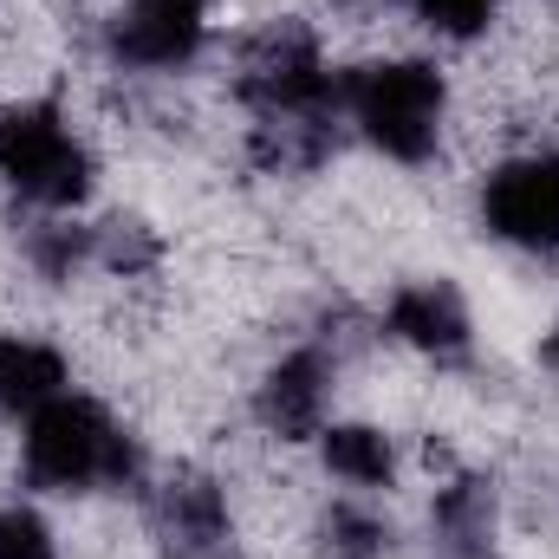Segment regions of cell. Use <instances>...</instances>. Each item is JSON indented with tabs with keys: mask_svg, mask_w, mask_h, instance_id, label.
<instances>
[{
	"mask_svg": "<svg viewBox=\"0 0 559 559\" xmlns=\"http://www.w3.org/2000/svg\"><path fill=\"white\" fill-rule=\"evenodd\" d=\"M26 475L39 488H98L138 475V442L105 417L92 397H52L26 417Z\"/></svg>",
	"mask_w": 559,
	"mask_h": 559,
	"instance_id": "cell-1",
	"label": "cell"
},
{
	"mask_svg": "<svg viewBox=\"0 0 559 559\" xmlns=\"http://www.w3.org/2000/svg\"><path fill=\"white\" fill-rule=\"evenodd\" d=\"M338 105L397 163H423L436 150V131H442V79H436V66H417V59L358 66V72L338 79Z\"/></svg>",
	"mask_w": 559,
	"mask_h": 559,
	"instance_id": "cell-2",
	"label": "cell"
},
{
	"mask_svg": "<svg viewBox=\"0 0 559 559\" xmlns=\"http://www.w3.org/2000/svg\"><path fill=\"white\" fill-rule=\"evenodd\" d=\"M0 176L26 202H46V209H72L92 189V163L52 105H20L0 118Z\"/></svg>",
	"mask_w": 559,
	"mask_h": 559,
	"instance_id": "cell-3",
	"label": "cell"
},
{
	"mask_svg": "<svg viewBox=\"0 0 559 559\" xmlns=\"http://www.w3.org/2000/svg\"><path fill=\"white\" fill-rule=\"evenodd\" d=\"M235 92L261 111V118H332L338 111V85L319 66V46L306 26H274L248 46Z\"/></svg>",
	"mask_w": 559,
	"mask_h": 559,
	"instance_id": "cell-4",
	"label": "cell"
},
{
	"mask_svg": "<svg viewBox=\"0 0 559 559\" xmlns=\"http://www.w3.org/2000/svg\"><path fill=\"white\" fill-rule=\"evenodd\" d=\"M481 222L514 248H559V156H521L501 163L481 189Z\"/></svg>",
	"mask_w": 559,
	"mask_h": 559,
	"instance_id": "cell-5",
	"label": "cell"
},
{
	"mask_svg": "<svg viewBox=\"0 0 559 559\" xmlns=\"http://www.w3.org/2000/svg\"><path fill=\"white\" fill-rule=\"evenodd\" d=\"M150 534L163 559H235V521L209 475H169L150 495Z\"/></svg>",
	"mask_w": 559,
	"mask_h": 559,
	"instance_id": "cell-6",
	"label": "cell"
},
{
	"mask_svg": "<svg viewBox=\"0 0 559 559\" xmlns=\"http://www.w3.org/2000/svg\"><path fill=\"white\" fill-rule=\"evenodd\" d=\"M202 7L209 0H131L111 46L131 66H182L202 46Z\"/></svg>",
	"mask_w": 559,
	"mask_h": 559,
	"instance_id": "cell-7",
	"label": "cell"
},
{
	"mask_svg": "<svg viewBox=\"0 0 559 559\" xmlns=\"http://www.w3.org/2000/svg\"><path fill=\"white\" fill-rule=\"evenodd\" d=\"M325 397H332V365H325V352H293V358H280L274 371H267L254 411H261V423L274 429L280 442H299V436H319Z\"/></svg>",
	"mask_w": 559,
	"mask_h": 559,
	"instance_id": "cell-8",
	"label": "cell"
},
{
	"mask_svg": "<svg viewBox=\"0 0 559 559\" xmlns=\"http://www.w3.org/2000/svg\"><path fill=\"white\" fill-rule=\"evenodd\" d=\"M391 332L411 338L429 358H462L468 352V306L449 280H417L391 299Z\"/></svg>",
	"mask_w": 559,
	"mask_h": 559,
	"instance_id": "cell-9",
	"label": "cell"
},
{
	"mask_svg": "<svg viewBox=\"0 0 559 559\" xmlns=\"http://www.w3.org/2000/svg\"><path fill=\"white\" fill-rule=\"evenodd\" d=\"M52 397H66V358L39 338H0V411L33 417Z\"/></svg>",
	"mask_w": 559,
	"mask_h": 559,
	"instance_id": "cell-10",
	"label": "cell"
},
{
	"mask_svg": "<svg viewBox=\"0 0 559 559\" xmlns=\"http://www.w3.org/2000/svg\"><path fill=\"white\" fill-rule=\"evenodd\" d=\"M436 540L442 559H488L495 540V481L481 475H462L436 495Z\"/></svg>",
	"mask_w": 559,
	"mask_h": 559,
	"instance_id": "cell-11",
	"label": "cell"
},
{
	"mask_svg": "<svg viewBox=\"0 0 559 559\" xmlns=\"http://www.w3.org/2000/svg\"><path fill=\"white\" fill-rule=\"evenodd\" d=\"M325 436V468L358 481V488H384L391 481V442L384 429L371 423H338V429H319Z\"/></svg>",
	"mask_w": 559,
	"mask_h": 559,
	"instance_id": "cell-12",
	"label": "cell"
},
{
	"mask_svg": "<svg viewBox=\"0 0 559 559\" xmlns=\"http://www.w3.org/2000/svg\"><path fill=\"white\" fill-rule=\"evenodd\" d=\"M384 521H371V514H358V508H332L325 521H319V554L325 559H384Z\"/></svg>",
	"mask_w": 559,
	"mask_h": 559,
	"instance_id": "cell-13",
	"label": "cell"
},
{
	"mask_svg": "<svg viewBox=\"0 0 559 559\" xmlns=\"http://www.w3.org/2000/svg\"><path fill=\"white\" fill-rule=\"evenodd\" d=\"M92 254V228H72V222H46L26 235V261L46 280H72V267Z\"/></svg>",
	"mask_w": 559,
	"mask_h": 559,
	"instance_id": "cell-14",
	"label": "cell"
},
{
	"mask_svg": "<svg viewBox=\"0 0 559 559\" xmlns=\"http://www.w3.org/2000/svg\"><path fill=\"white\" fill-rule=\"evenodd\" d=\"M92 254L105 261V267H118V274H143V267H156V254H163V241L143 228V222H105L98 235H92Z\"/></svg>",
	"mask_w": 559,
	"mask_h": 559,
	"instance_id": "cell-15",
	"label": "cell"
},
{
	"mask_svg": "<svg viewBox=\"0 0 559 559\" xmlns=\"http://www.w3.org/2000/svg\"><path fill=\"white\" fill-rule=\"evenodd\" d=\"M0 559H52V527L33 508H0Z\"/></svg>",
	"mask_w": 559,
	"mask_h": 559,
	"instance_id": "cell-16",
	"label": "cell"
},
{
	"mask_svg": "<svg viewBox=\"0 0 559 559\" xmlns=\"http://www.w3.org/2000/svg\"><path fill=\"white\" fill-rule=\"evenodd\" d=\"M417 13L436 33H449V39H475L495 20V0H417Z\"/></svg>",
	"mask_w": 559,
	"mask_h": 559,
	"instance_id": "cell-17",
	"label": "cell"
},
{
	"mask_svg": "<svg viewBox=\"0 0 559 559\" xmlns=\"http://www.w3.org/2000/svg\"><path fill=\"white\" fill-rule=\"evenodd\" d=\"M547 365H559V332L547 338Z\"/></svg>",
	"mask_w": 559,
	"mask_h": 559,
	"instance_id": "cell-18",
	"label": "cell"
}]
</instances>
